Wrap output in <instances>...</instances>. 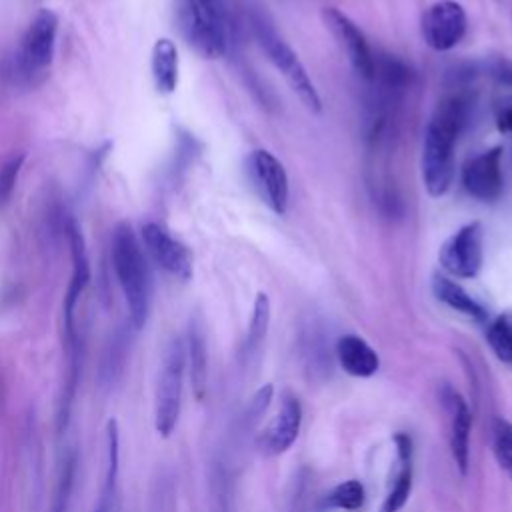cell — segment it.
<instances>
[{"instance_id": "cell-1", "label": "cell", "mask_w": 512, "mask_h": 512, "mask_svg": "<svg viewBox=\"0 0 512 512\" xmlns=\"http://www.w3.org/2000/svg\"><path fill=\"white\" fill-rule=\"evenodd\" d=\"M474 100L468 92L444 94L426 124L422 142V182L432 198L444 196L454 180V148L470 120Z\"/></svg>"}, {"instance_id": "cell-2", "label": "cell", "mask_w": 512, "mask_h": 512, "mask_svg": "<svg viewBox=\"0 0 512 512\" xmlns=\"http://www.w3.org/2000/svg\"><path fill=\"white\" fill-rule=\"evenodd\" d=\"M112 266L122 288L130 322L136 330L144 328L152 302V274L148 256L140 246L130 224H118L112 234Z\"/></svg>"}, {"instance_id": "cell-3", "label": "cell", "mask_w": 512, "mask_h": 512, "mask_svg": "<svg viewBox=\"0 0 512 512\" xmlns=\"http://www.w3.org/2000/svg\"><path fill=\"white\" fill-rule=\"evenodd\" d=\"M174 26L202 58L216 60L228 48V22L218 0H174Z\"/></svg>"}, {"instance_id": "cell-4", "label": "cell", "mask_w": 512, "mask_h": 512, "mask_svg": "<svg viewBox=\"0 0 512 512\" xmlns=\"http://www.w3.org/2000/svg\"><path fill=\"white\" fill-rule=\"evenodd\" d=\"M254 36L260 48L264 50L266 58L270 60V64L282 74V78L286 80L290 90L298 96V100L306 106V110H310L312 114H320L322 98L314 82L310 80L298 54L274 32V28L266 26L262 20L254 22Z\"/></svg>"}, {"instance_id": "cell-5", "label": "cell", "mask_w": 512, "mask_h": 512, "mask_svg": "<svg viewBox=\"0 0 512 512\" xmlns=\"http://www.w3.org/2000/svg\"><path fill=\"white\" fill-rule=\"evenodd\" d=\"M184 368H186V346L180 338H174L164 354L156 396H154V428L164 438H168L174 432L180 418Z\"/></svg>"}, {"instance_id": "cell-6", "label": "cell", "mask_w": 512, "mask_h": 512, "mask_svg": "<svg viewBox=\"0 0 512 512\" xmlns=\"http://www.w3.org/2000/svg\"><path fill=\"white\" fill-rule=\"evenodd\" d=\"M244 170L248 184L260 202L274 214L282 216L288 208V174L282 162L272 152L256 148L248 152Z\"/></svg>"}, {"instance_id": "cell-7", "label": "cell", "mask_w": 512, "mask_h": 512, "mask_svg": "<svg viewBox=\"0 0 512 512\" xmlns=\"http://www.w3.org/2000/svg\"><path fill=\"white\" fill-rule=\"evenodd\" d=\"M438 262L454 278H476L484 262L482 222H468L446 238L438 250Z\"/></svg>"}, {"instance_id": "cell-8", "label": "cell", "mask_w": 512, "mask_h": 512, "mask_svg": "<svg viewBox=\"0 0 512 512\" xmlns=\"http://www.w3.org/2000/svg\"><path fill=\"white\" fill-rule=\"evenodd\" d=\"M468 28V18L460 2L438 0L420 18L422 40L436 52H448L460 44Z\"/></svg>"}, {"instance_id": "cell-9", "label": "cell", "mask_w": 512, "mask_h": 512, "mask_svg": "<svg viewBox=\"0 0 512 512\" xmlns=\"http://www.w3.org/2000/svg\"><path fill=\"white\" fill-rule=\"evenodd\" d=\"M326 28L332 32L340 48L344 50L352 68L366 80L372 82L374 68H376V54L372 52L364 32L356 26L352 18H348L338 8H324L322 12Z\"/></svg>"}, {"instance_id": "cell-10", "label": "cell", "mask_w": 512, "mask_h": 512, "mask_svg": "<svg viewBox=\"0 0 512 512\" xmlns=\"http://www.w3.org/2000/svg\"><path fill=\"white\" fill-rule=\"evenodd\" d=\"M502 146H492L472 156L462 168L464 190L480 202H496L504 192Z\"/></svg>"}, {"instance_id": "cell-11", "label": "cell", "mask_w": 512, "mask_h": 512, "mask_svg": "<svg viewBox=\"0 0 512 512\" xmlns=\"http://www.w3.org/2000/svg\"><path fill=\"white\" fill-rule=\"evenodd\" d=\"M144 252L168 274L188 280L192 276L194 258L186 244L174 238L162 224L146 222L142 226Z\"/></svg>"}, {"instance_id": "cell-12", "label": "cell", "mask_w": 512, "mask_h": 512, "mask_svg": "<svg viewBox=\"0 0 512 512\" xmlns=\"http://www.w3.org/2000/svg\"><path fill=\"white\" fill-rule=\"evenodd\" d=\"M300 424H302V404L298 396H294L292 392H284L276 416L268 422V426L256 438L260 452L268 456L286 452L298 438Z\"/></svg>"}, {"instance_id": "cell-13", "label": "cell", "mask_w": 512, "mask_h": 512, "mask_svg": "<svg viewBox=\"0 0 512 512\" xmlns=\"http://www.w3.org/2000/svg\"><path fill=\"white\" fill-rule=\"evenodd\" d=\"M58 18L52 10H40L28 24L22 38V64L28 72L44 70L54 56Z\"/></svg>"}, {"instance_id": "cell-14", "label": "cell", "mask_w": 512, "mask_h": 512, "mask_svg": "<svg viewBox=\"0 0 512 512\" xmlns=\"http://www.w3.org/2000/svg\"><path fill=\"white\" fill-rule=\"evenodd\" d=\"M442 404L448 412V424H450V452L456 462V468L462 476L468 474L470 464V430H472V414L466 404V400L450 386L442 392Z\"/></svg>"}, {"instance_id": "cell-15", "label": "cell", "mask_w": 512, "mask_h": 512, "mask_svg": "<svg viewBox=\"0 0 512 512\" xmlns=\"http://www.w3.org/2000/svg\"><path fill=\"white\" fill-rule=\"evenodd\" d=\"M70 250H72V276H70V284H68L66 298H64V322H66L70 346L74 348V342H76L74 308L90 280V264H88L86 248H84V238L76 226H70Z\"/></svg>"}, {"instance_id": "cell-16", "label": "cell", "mask_w": 512, "mask_h": 512, "mask_svg": "<svg viewBox=\"0 0 512 512\" xmlns=\"http://www.w3.org/2000/svg\"><path fill=\"white\" fill-rule=\"evenodd\" d=\"M336 356L344 372H348L350 376L368 378L380 368V358L376 350L356 334H346L336 342Z\"/></svg>"}, {"instance_id": "cell-17", "label": "cell", "mask_w": 512, "mask_h": 512, "mask_svg": "<svg viewBox=\"0 0 512 512\" xmlns=\"http://www.w3.org/2000/svg\"><path fill=\"white\" fill-rule=\"evenodd\" d=\"M394 442L398 454V472L382 502L380 512H400L412 492V440L406 432H398Z\"/></svg>"}, {"instance_id": "cell-18", "label": "cell", "mask_w": 512, "mask_h": 512, "mask_svg": "<svg viewBox=\"0 0 512 512\" xmlns=\"http://www.w3.org/2000/svg\"><path fill=\"white\" fill-rule=\"evenodd\" d=\"M432 292H434L438 302H442L450 310H454V312H458V314H462L470 320L484 322L486 316H488L484 306L478 300H474L458 282H454L452 278H448L444 274H434Z\"/></svg>"}, {"instance_id": "cell-19", "label": "cell", "mask_w": 512, "mask_h": 512, "mask_svg": "<svg viewBox=\"0 0 512 512\" xmlns=\"http://www.w3.org/2000/svg\"><path fill=\"white\" fill-rule=\"evenodd\" d=\"M152 78L162 94H172L178 86V50L170 38H158L150 58Z\"/></svg>"}, {"instance_id": "cell-20", "label": "cell", "mask_w": 512, "mask_h": 512, "mask_svg": "<svg viewBox=\"0 0 512 512\" xmlns=\"http://www.w3.org/2000/svg\"><path fill=\"white\" fill-rule=\"evenodd\" d=\"M118 494V426L114 420L106 424V472L100 498L94 512H114Z\"/></svg>"}, {"instance_id": "cell-21", "label": "cell", "mask_w": 512, "mask_h": 512, "mask_svg": "<svg viewBox=\"0 0 512 512\" xmlns=\"http://www.w3.org/2000/svg\"><path fill=\"white\" fill-rule=\"evenodd\" d=\"M186 358L190 362V382H192L194 396L196 400H204L206 382H208V352H206L204 334L198 326H190Z\"/></svg>"}, {"instance_id": "cell-22", "label": "cell", "mask_w": 512, "mask_h": 512, "mask_svg": "<svg viewBox=\"0 0 512 512\" xmlns=\"http://www.w3.org/2000/svg\"><path fill=\"white\" fill-rule=\"evenodd\" d=\"M270 298L266 292H258L256 300H254V308H252V318H250V326H248V334H246V354L252 356L260 350V346L264 344L268 326H270Z\"/></svg>"}, {"instance_id": "cell-23", "label": "cell", "mask_w": 512, "mask_h": 512, "mask_svg": "<svg viewBox=\"0 0 512 512\" xmlns=\"http://www.w3.org/2000/svg\"><path fill=\"white\" fill-rule=\"evenodd\" d=\"M486 340L492 352L496 354V358L512 366V310L498 314L490 322L486 330Z\"/></svg>"}, {"instance_id": "cell-24", "label": "cell", "mask_w": 512, "mask_h": 512, "mask_svg": "<svg viewBox=\"0 0 512 512\" xmlns=\"http://www.w3.org/2000/svg\"><path fill=\"white\" fill-rule=\"evenodd\" d=\"M366 500V490L360 480H344L336 484L324 498V506L338 510H358Z\"/></svg>"}, {"instance_id": "cell-25", "label": "cell", "mask_w": 512, "mask_h": 512, "mask_svg": "<svg viewBox=\"0 0 512 512\" xmlns=\"http://www.w3.org/2000/svg\"><path fill=\"white\" fill-rule=\"evenodd\" d=\"M494 456L500 468L512 478V422L498 418L492 430Z\"/></svg>"}, {"instance_id": "cell-26", "label": "cell", "mask_w": 512, "mask_h": 512, "mask_svg": "<svg viewBox=\"0 0 512 512\" xmlns=\"http://www.w3.org/2000/svg\"><path fill=\"white\" fill-rule=\"evenodd\" d=\"M22 164H24V154L20 152L0 158V206H4L12 196Z\"/></svg>"}, {"instance_id": "cell-27", "label": "cell", "mask_w": 512, "mask_h": 512, "mask_svg": "<svg viewBox=\"0 0 512 512\" xmlns=\"http://www.w3.org/2000/svg\"><path fill=\"white\" fill-rule=\"evenodd\" d=\"M272 394H274L272 384H264L254 392V396L250 398L248 408H246V420L248 422H258L264 416V412L268 410V406L272 402Z\"/></svg>"}, {"instance_id": "cell-28", "label": "cell", "mask_w": 512, "mask_h": 512, "mask_svg": "<svg viewBox=\"0 0 512 512\" xmlns=\"http://www.w3.org/2000/svg\"><path fill=\"white\" fill-rule=\"evenodd\" d=\"M490 70H492L490 74H492L500 84L512 88V60H508V58H496V60L492 62Z\"/></svg>"}, {"instance_id": "cell-29", "label": "cell", "mask_w": 512, "mask_h": 512, "mask_svg": "<svg viewBox=\"0 0 512 512\" xmlns=\"http://www.w3.org/2000/svg\"><path fill=\"white\" fill-rule=\"evenodd\" d=\"M496 126L502 134L512 138V102H502L496 110Z\"/></svg>"}, {"instance_id": "cell-30", "label": "cell", "mask_w": 512, "mask_h": 512, "mask_svg": "<svg viewBox=\"0 0 512 512\" xmlns=\"http://www.w3.org/2000/svg\"><path fill=\"white\" fill-rule=\"evenodd\" d=\"M212 512H226L228 504H226V492H224V482L220 476L214 478L212 482Z\"/></svg>"}, {"instance_id": "cell-31", "label": "cell", "mask_w": 512, "mask_h": 512, "mask_svg": "<svg viewBox=\"0 0 512 512\" xmlns=\"http://www.w3.org/2000/svg\"><path fill=\"white\" fill-rule=\"evenodd\" d=\"M70 466L66 468V474H64V478H62V482H60V494H58V498H56V504H54V510L52 512H64V508H66V496H68V490H70Z\"/></svg>"}]
</instances>
